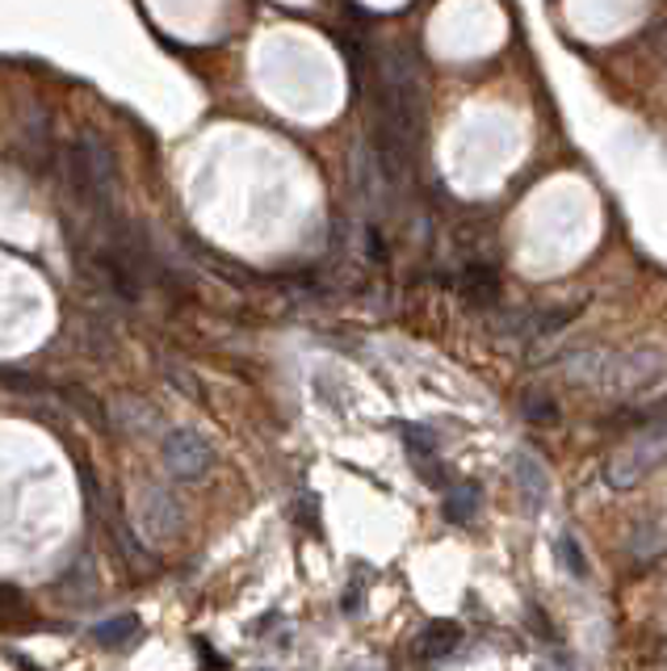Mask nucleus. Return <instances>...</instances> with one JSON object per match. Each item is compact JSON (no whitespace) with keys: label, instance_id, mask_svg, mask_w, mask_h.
Listing matches in <instances>:
<instances>
[{"label":"nucleus","instance_id":"obj_1","mask_svg":"<svg viewBox=\"0 0 667 671\" xmlns=\"http://www.w3.org/2000/svg\"><path fill=\"white\" fill-rule=\"evenodd\" d=\"M664 370V353L655 349H629V353H580L567 374L580 377L584 386H596V391H638L655 382Z\"/></svg>","mask_w":667,"mask_h":671},{"label":"nucleus","instance_id":"obj_2","mask_svg":"<svg viewBox=\"0 0 667 671\" xmlns=\"http://www.w3.org/2000/svg\"><path fill=\"white\" fill-rule=\"evenodd\" d=\"M67 185L88 210H109L114 193V156L97 135H81L67 147Z\"/></svg>","mask_w":667,"mask_h":671},{"label":"nucleus","instance_id":"obj_3","mask_svg":"<svg viewBox=\"0 0 667 671\" xmlns=\"http://www.w3.org/2000/svg\"><path fill=\"white\" fill-rule=\"evenodd\" d=\"M659 466H667V419H659L655 428L626 440V445L605 461V482L613 491H629V487H638L647 475H655Z\"/></svg>","mask_w":667,"mask_h":671},{"label":"nucleus","instance_id":"obj_4","mask_svg":"<svg viewBox=\"0 0 667 671\" xmlns=\"http://www.w3.org/2000/svg\"><path fill=\"white\" fill-rule=\"evenodd\" d=\"M135 524H139V533L151 545H165L181 533L186 512H181V503H177L172 491H165L160 482H147L144 491H139V503H135Z\"/></svg>","mask_w":667,"mask_h":671},{"label":"nucleus","instance_id":"obj_5","mask_svg":"<svg viewBox=\"0 0 667 671\" xmlns=\"http://www.w3.org/2000/svg\"><path fill=\"white\" fill-rule=\"evenodd\" d=\"M160 449H165V466L177 479H202L210 466H214L210 440L202 437V433H193V428H172Z\"/></svg>","mask_w":667,"mask_h":671},{"label":"nucleus","instance_id":"obj_6","mask_svg":"<svg viewBox=\"0 0 667 671\" xmlns=\"http://www.w3.org/2000/svg\"><path fill=\"white\" fill-rule=\"evenodd\" d=\"M508 475H512V487L521 491V500L529 508H542L550 500V475H546L542 458H533L529 449H517L512 458H508Z\"/></svg>","mask_w":667,"mask_h":671},{"label":"nucleus","instance_id":"obj_7","mask_svg":"<svg viewBox=\"0 0 667 671\" xmlns=\"http://www.w3.org/2000/svg\"><path fill=\"white\" fill-rule=\"evenodd\" d=\"M626 554L634 563H655L659 554H667V516L634 524L626 537Z\"/></svg>","mask_w":667,"mask_h":671},{"label":"nucleus","instance_id":"obj_8","mask_svg":"<svg viewBox=\"0 0 667 671\" xmlns=\"http://www.w3.org/2000/svg\"><path fill=\"white\" fill-rule=\"evenodd\" d=\"M458 642H462V629L454 626V621H437V626H428L420 633L416 654L420 659H445Z\"/></svg>","mask_w":667,"mask_h":671},{"label":"nucleus","instance_id":"obj_9","mask_svg":"<svg viewBox=\"0 0 667 671\" xmlns=\"http://www.w3.org/2000/svg\"><path fill=\"white\" fill-rule=\"evenodd\" d=\"M475 508H479V491H475V487H458V491H449L445 503H441V512H445L449 524H470L475 521Z\"/></svg>","mask_w":667,"mask_h":671},{"label":"nucleus","instance_id":"obj_10","mask_svg":"<svg viewBox=\"0 0 667 671\" xmlns=\"http://www.w3.org/2000/svg\"><path fill=\"white\" fill-rule=\"evenodd\" d=\"M462 290H466V298H475V302H496L500 277L487 269V265H475V269H466V277H462Z\"/></svg>","mask_w":667,"mask_h":671},{"label":"nucleus","instance_id":"obj_11","mask_svg":"<svg viewBox=\"0 0 667 671\" xmlns=\"http://www.w3.org/2000/svg\"><path fill=\"white\" fill-rule=\"evenodd\" d=\"M135 633H139V617H109V621L93 629V642L97 647H123Z\"/></svg>","mask_w":667,"mask_h":671},{"label":"nucleus","instance_id":"obj_12","mask_svg":"<svg viewBox=\"0 0 667 671\" xmlns=\"http://www.w3.org/2000/svg\"><path fill=\"white\" fill-rule=\"evenodd\" d=\"M403 445H407V454L416 458V466L437 458V437H433V428H424V424H403Z\"/></svg>","mask_w":667,"mask_h":671},{"label":"nucleus","instance_id":"obj_13","mask_svg":"<svg viewBox=\"0 0 667 671\" xmlns=\"http://www.w3.org/2000/svg\"><path fill=\"white\" fill-rule=\"evenodd\" d=\"M525 416L533 419V424H554L559 419V407H554V398L542 395V391H529V395L521 398Z\"/></svg>","mask_w":667,"mask_h":671},{"label":"nucleus","instance_id":"obj_14","mask_svg":"<svg viewBox=\"0 0 667 671\" xmlns=\"http://www.w3.org/2000/svg\"><path fill=\"white\" fill-rule=\"evenodd\" d=\"M559 554H563V566L571 571V575H587L584 550H580V542L571 537V529H563V533H559Z\"/></svg>","mask_w":667,"mask_h":671},{"label":"nucleus","instance_id":"obj_15","mask_svg":"<svg viewBox=\"0 0 667 671\" xmlns=\"http://www.w3.org/2000/svg\"><path fill=\"white\" fill-rule=\"evenodd\" d=\"M202 668H207V671H227L223 663H219V654H214V650H202Z\"/></svg>","mask_w":667,"mask_h":671}]
</instances>
